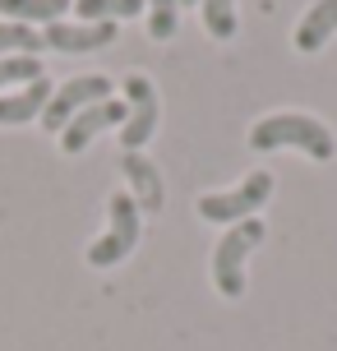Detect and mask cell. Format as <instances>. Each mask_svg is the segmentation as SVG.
Instances as JSON below:
<instances>
[{
    "mask_svg": "<svg viewBox=\"0 0 337 351\" xmlns=\"http://www.w3.org/2000/svg\"><path fill=\"white\" fill-rule=\"evenodd\" d=\"M282 148H296L314 162H333L337 134L310 111H273L249 125V153H282Z\"/></svg>",
    "mask_w": 337,
    "mask_h": 351,
    "instance_id": "1",
    "label": "cell"
},
{
    "mask_svg": "<svg viewBox=\"0 0 337 351\" xmlns=\"http://www.w3.org/2000/svg\"><path fill=\"white\" fill-rule=\"evenodd\" d=\"M264 241H268V227L259 217H245V222L227 227V236H222L217 250H213V287L222 291V300L245 296V263Z\"/></svg>",
    "mask_w": 337,
    "mask_h": 351,
    "instance_id": "2",
    "label": "cell"
},
{
    "mask_svg": "<svg viewBox=\"0 0 337 351\" xmlns=\"http://www.w3.org/2000/svg\"><path fill=\"white\" fill-rule=\"evenodd\" d=\"M277 190V180L273 171H249L240 185H231V190H208L199 194V217L203 222H213V227H236V222H245L254 213L264 208L268 199Z\"/></svg>",
    "mask_w": 337,
    "mask_h": 351,
    "instance_id": "3",
    "label": "cell"
},
{
    "mask_svg": "<svg viewBox=\"0 0 337 351\" xmlns=\"http://www.w3.org/2000/svg\"><path fill=\"white\" fill-rule=\"evenodd\" d=\"M139 236H143L139 204L129 199V190H116L107 199V231L88 245V263H92V268H111V263L129 259L134 245H139Z\"/></svg>",
    "mask_w": 337,
    "mask_h": 351,
    "instance_id": "4",
    "label": "cell"
},
{
    "mask_svg": "<svg viewBox=\"0 0 337 351\" xmlns=\"http://www.w3.org/2000/svg\"><path fill=\"white\" fill-rule=\"evenodd\" d=\"M125 106H129V116L121 125V148L125 153H139L143 143L158 134V121H162V97L153 79L148 74H125Z\"/></svg>",
    "mask_w": 337,
    "mask_h": 351,
    "instance_id": "5",
    "label": "cell"
},
{
    "mask_svg": "<svg viewBox=\"0 0 337 351\" xmlns=\"http://www.w3.org/2000/svg\"><path fill=\"white\" fill-rule=\"evenodd\" d=\"M107 97H111V79L107 74H79V79H65V84L51 93L47 111H42V130H47V134H60L84 106L107 102Z\"/></svg>",
    "mask_w": 337,
    "mask_h": 351,
    "instance_id": "6",
    "label": "cell"
},
{
    "mask_svg": "<svg viewBox=\"0 0 337 351\" xmlns=\"http://www.w3.org/2000/svg\"><path fill=\"white\" fill-rule=\"evenodd\" d=\"M125 116H129V106H125V97H107V102H92L84 106L79 116H74L65 130H60V153H84L102 130H111V125H125Z\"/></svg>",
    "mask_w": 337,
    "mask_h": 351,
    "instance_id": "7",
    "label": "cell"
},
{
    "mask_svg": "<svg viewBox=\"0 0 337 351\" xmlns=\"http://www.w3.org/2000/svg\"><path fill=\"white\" fill-rule=\"evenodd\" d=\"M42 42H47L51 51H65V56L102 51V47L116 42V23H70V19H60V23H47Z\"/></svg>",
    "mask_w": 337,
    "mask_h": 351,
    "instance_id": "8",
    "label": "cell"
},
{
    "mask_svg": "<svg viewBox=\"0 0 337 351\" xmlns=\"http://www.w3.org/2000/svg\"><path fill=\"white\" fill-rule=\"evenodd\" d=\"M121 171L129 180V199L139 204V213H162L166 204V190H162V171L143 153H125L121 158Z\"/></svg>",
    "mask_w": 337,
    "mask_h": 351,
    "instance_id": "9",
    "label": "cell"
},
{
    "mask_svg": "<svg viewBox=\"0 0 337 351\" xmlns=\"http://www.w3.org/2000/svg\"><path fill=\"white\" fill-rule=\"evenodd\" d=\"M55 84L42 74V79H33V84L23 88H10V93H0V125H23V121H42V111H47V102H51Z\"/></svg>",
    "mask_w": 337,
    "mask_h": 351,
    "instance_id": "10",
    "label": "cell"
},
{
    "mask_svg": "<svg viewBox=\"0 0 337 351\" xmlns=\"http://www.w3.org/2000/svg\"><path fill=\"white\" fill-rule=\"evenodd\" d=\"M337 33V0H314L310 10L301 14L296 33H291V47L301 56H314L328 47V37Z\"/></svg>",
    "mask_w": 337,
    "mask_h": 351,
    "instance_id": "11",
    "label": "cell"
},
{
    "mask_svg": "<svg viewBox=\"0 0 337 351\" xmlns=\"http://www.w3.org/2000/svg\"><path fill=\"white\" fill-rule=\"evenodd\" d=\"M74 0H0V14L5 23H60L65 10H70Z\"/></svg>",
    "mask_w": 337,
    "mask_h": 351,
    "instance_id": "12",
    "label": "cell"
},
{
    "mask_svg": "<svg viewBox=\"0 0 337 351\" xmlns=\"http://www.w3.org/2000/svg\"><path fill=\"white\" fill-rule=\"evenodd\" d=\"M79 23H121V19L143 14V0H74Z\"/></svg>",
    "mask_w": 337,
    "mask_h": 351,
    "instance_id": "13",
    "label": "cell"
},
{
    "mask_svg": "<svg viewBox=\"0 0 337 351\" xmlns=\"http://www.w3.org/2000/svg\"><path fill=\"white\" fill-rule=\"evenodd\" d=\"M199 14L213 42H236L240 33V19H236V0H199Z\"/></svg>",
    "mask_w": 337,
    "mask_h": 351,
    "instance_id": "14",
    "label": "cell"
},
{
    "mask_svg": "<svg viewBox=\"0 0 337 351\" xmlns=\"http://www.w3.org/2000/svg\"><path fill=\"white\" fill-rule=\"evenodd\" d=\"M47 51V42L37 28L28 23H0V60H10V56H42Z\"/></svg>",
    "mask_w": 337,
    "mask_h": 351,
    "instance_id": "15",
    "label": "cell"
},
{
    "mask_svg": "<svg viewBox=\"0 0 337 351\" xmlns=\"http://www.w3.org/2000/svg\"><path fill=\"white\" fill-rule=\"evenodd\" d=\"M143 14H148V37L153 42H171L180 28V0H143Z\"/></svg>",
    "mask_w": 337,
    "mask_h": 351,
    "instance_id": "16",
    "label": "cell"
},
{
    "mask_svg": "<svg viewBox=\"0 0 337 351\" xmlns=\"http://www.w3.org/2000/svg\"><path fill=\"white\" fill-rule=\"evenodd\" d=\"M42 79V60L37 56H10V60H0V93H10V88H23Z\"/></svg>",
    "mask_w": 337,
    "mask_h": 351,
    "instance_id": "17",
    "label": "cell"
},
{
    "mask_svg": "<svg viewBox=\"0 0 337 351\" xmlns=\"http://www.w3.org/2000/svg\"><path fill=\"white\" fill-rule=\"evenodd\" d=\"M180 5H199V0H180Z\"/></svg>",
    "mask_w": 337,
    "mask_h": 351,
    "instance_id": "18",
    "label": "cell"
}]
</instances>
